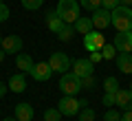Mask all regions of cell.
<instances>
[{
	"instance_id": "cell-1",
	"label": "cell",
	"mask_w": 132,
	"mask_h": 121,
	"mask_svg": "<svg viewBox=\"0 0 132 121\" xmlns=\"http://www.w3.org/2000/svg\"><path fill=\"white\" fill-rule=\"evenodd\" d=\"M110 24L117 29V33L132 31V9L130 7H123V5L112 9L110 11Z\"/></svg>"
},
{
	"instance_id": "cell-2",
	"label": "cell",
	"mask_w": 132,
	"mask_h": 121,
	"mask_svg": "<svg viewBox=\"0 0 132 121\" xmlns=\"http://www.w3.org/2000/svg\"><path fill=\"white\" fill-rule=\"evenodd\" d=\"M79 2L77 0H60L55 7V13L64 20L66 24H75V20L79 18Z\"/></svg>"
},
{
	"instance_id": "cell-3",
	"label": "cell",
	"mask_w": 132,
	"mask_h": 121,
	"mask_svg": "<svg viewBox=\"0 0 132 121\" xmlns=\"http://www.w3.org/2000/svg\"><path fill=\"white\" fill-rule=\"evenodd\" d=\"M57 86H60V90L64 95H73V97H75V95L81 90V79L77 77L75 73H64L60 77V84Z\"/></svg>"
},
{
	"instance_id": "cell-4",
	"label": "cell",
	"mask_w": 132,
	"mask_h": 121,
	"mask_svg": "<svg viewBox=\"0 0 132 121\" xmlns=\"http://www.w3.org/2000/svg\"><path fill=\"white\" fill-rule=\"evenodd\" d=\"M48 64H51L53 73H60V75H64V73H68V70H71L73 60H71L68 55H66V53L55 51V53H51V57H48Z\"/></svg>"
},
{
	"instance_id": "cell-5",
	"label": "cell",
	"mask_w": 132,
	"mask_h": 121,
	"mask_svg": "<svg viewBox=\"0 0 132 121\" xmlns=\"http://www.w3.org/2000/svg\"><path fill=\"white\" fill-rule=\"evenodd\" d=\"M57 110H60L64 117H75L77 112L81 110L79 99H75L73 95H64V97H62L60 101H57Z\"/></svg>"
},
{
	"instance_id": "cell-6",
	"label": "cell",
	"mask_w": 132,
	"mask_h": 121,
	"mask_svg": "<svg viewBox=\"0 0 132 121\" xmlns=\"http://www.w3.org/2000/svg\"><path fill=\"white\" fill-rule=\"evenodd\" d=\"M104 44H106V37H104V33H101V31H90V33H86V35H84V49L88 53L101 51Z\"/></svg>"
},
{
	"instance_id": "cell-7",
	"label": "cell",
	"mask_w": 132,
	"mask_h": 121,
	"mask_svg": "<svg viewBox=\"0 0 132 121\" xmlns=\"http://www.w3.org/2000/svg\"><path fill=\"white\" fill-rule=\"evenodd\" d=\"M22 44H24L22 37L11 33V35H5V37H2V44H0V46H2V51H5L7 55H13V53H20V51H22Z\"/></svg>"
},
{
	"instance_id": "cell-8",
	"label": "cell",
	"mask_w": 132,
	"mask_h": 121,
	"mask_svg": "<svg viewBox=\"0 0 132 121\" xmlns=\"http://www.w3.org/2000/svg\"><path fill=\"white\" fill-rule=\"evenodd\" d=\"M71 68H73V73H75L79 79L88 77V75H95V64L90 60H75Z\"/></svg>"
},
{
	"instance_id": "cell-9",
	"label": "cell",
	"mask_w": 132,
	"mask_h": 121,
	"mask_svg": "<svg viewBox=\"0 0 132 121\" xmlns=\"http://www.w3.org/2000/svg\"><path fill=\"white\" fill-rule=\"evenodd\" d=\"M51 75H53V68H51L48 62H38V64L33 66V70H31V77L35 79V82H48Z\"/></svg>"
},
{
	"instance_id": "cell-10",
	"label": "cell",
	"mask_w": 132,
	"mask_h": 121,
	"mask_svg": "<svg viewBox=\"0 0 132 121\" xmlns=\"http://www.w3.org/2000/svg\"><path fill=\"white\" fill-rule=\"evenodd\" d=\"M112 44H114V49H117L119 53H132V31L117 33Z\"/></svg>"
},
{
	"instance_id": "cell-11",
	"label": "cell",
	"mask_w": 132,
	"mask_h": 121,
	"mask_svg": "<svg viewBox=\"0 0 132 121\" xmlns=\"http://www.w3.org/2000/svg\"><path fill=\"white\" fill-rule=\"evenodd\" d=\"M93 27L97 29V31H104L106 27H110V11L108 9H97V11H93Z\"/></svg>"
},
{
	"instance_id": "cell-12",
	"label": "cell",
	"mask_w": 132,
	"mask_h": 121,
	"mask_svg": "<svg viewBox=\"0 0 132 121\" xmlns=\"http://www.w3.org/2000/svg\"><path fill=\"white\" fill-rule=\"evenodd\" d=\"M114 106H119V110H132V90H117L114 93Z\"/></svg>"
},
{
	"instance_id": "cell-13",
	"label": "cell",
	"mask_w": 132,
	"mask_h": 121,
	"mask_svg": "<svg viewBox=\"0 0 132 121\" xmlns=\"http://www.w3.org/2000/svg\"><path fill=\"white\" fill-rule=\"evenodd\" d=\"M7 86H9L11 93H24V90H27V75H24V73L11 75L9 82H7Z\"/></svg>"
},
{
	"instance_id": "cell-14",
	"label": "cell",
	"mask_w": 132,
	"mask_h": 121,
	"mask_svg": "<svg viewBox=\"0 0 132 121\" xmlns=\"http://www.w3.org/2000/svg\"><path fill=\"white\" fill-rule=\"evenodd\" d=\"M15 66H18L20 73L31 75V70H33V66H35V62L31 60V55H29V53H18V55H15Z\"/></svg>"
},
{
	"instance_id": "cell-15",
	"label": "cell",
	"mask_w": 132,
	"mask_h": 121,
	"mask_svg": "<svg viewBox=\"0 0 132 121\" xmlns=\"http://www.w3.org/2000/svg\"><path fill=\"white\" fill-rule=\"evenodd\" d=\"M33 115H35V110H33V106L31 103H18V106H15V110H13V117L18 121H31L33 119Z\"/></svg>"
},
{
	"instance_id": "cell-16",
	"label": "cell",
	"mask_w": 132,
	"mask_h": 121,
	"mask_svg": "<svg viewBox=\"0 0 132 121\" xmlns=\"http://www.w3.org/2000/svg\"><path fill=\"white\" fill-rule=\"evenodd\" d=\"M44 18H46V27H48V31H51V33H55V35L62 31V29H64V24H66L64 20H62L60 15L55 13V11H48V13L44 15Z\"/></svg>"
},
{
	"instance_id": "cell-17",
	"label": "cell",
	"mask_w": 132,
	"mask_h": 121,
	"mask_svg": "<svg viewBox=\"0 0 132 121\" xmlns=\"http://www.w3.org/2000/svg\"><path fill=\"white\" fill-rule=\"evenodd\" d=\"M117 66L123 75H132V53H119Z\"/></svg>"
},
{
	"instance_id": "cell-18",
	"label": "cell",
	"mask_w": 132,
	"mask_h": 121,
	"mask_svg": "<svg viewBox=\"0 0 132 121\" xmlns=\"http://www.w3.org/2000/svg\"><path fill=\"white\" fill-rule=\"evenodd\" d=\"M73 27H75V31L81 33V35H86V33H90V31L95 29V27H93V20H90V18H77Z\"/></svg>"
},
{
	"instance_id": "cell-19",
	"label": "cell",
	"mask_w": 132,
	"mask_h": 121,
	"mask_svg": "<svg viewBox=\"0 0 132 121\" xmlns=\"http://www.w3.org/2000/svg\"><path fill=\"white\" fill-rule=\"evenodd\" d=\"M73 35H75V27L73 24H64V29L57 33V40L60 42H68V40H73Z\"/></svg>"
},
{
	"instance_id": "cell-20",
	"label": "cell",
	"mask_w": 132,
	"mask_h": 121,
	"mask_svg": "<svg viewBox=\"0 0 132 121\" xmlns=\"http://www.w3.org/2000/svg\"><path fill=\"white\" fill-rule=\"evenodd\" d=\"M62 112L57 110V108H46V110H44V115H42V119L44 121H62Z\"/></svg>"
},
{
	"instance_id": "cell-21",
	"label": "cell",
	"mask_w": 132,
	"mask_h": 121,
	"mask_svg": "<svg viewBox=\"0 0 132 121\" xmlns=\"http://www.w3.org/2000/svg\"><path fill=\"white\" fill-rule=\"evenodd\" d=\"M104 90L106 93H117L119 90V79L117 77H106L104 79Z\"/></svg>"
},
{
	"instance_id": "cell-22",
	"label": "cell",
	"mask_w": 132,
	"mask_h": 121,
	"mask_svg": "<svg viewBox=\"0 0 132 121\" xmlns=\"http://www.w3.org/2000/svg\"><path fill=\"white\" fill-rule=\"evenodd\" d=\"M77 115H79V121H95V117H97V112L93 110V108H81L79 112H77Z\"/></svg>"
},
{
	"instance_id": "cell-23",
	"label": "cell",
	"mask_w": 132,
	"mask_h": 121,
	"mask_svg": "<svg viewBox=\"0 0 132 121\" xmlns=\"http://www.w3.org/2000/svg\"><path fill=\"white\" fill-rule=\"evenodd\" d=\"M79 7H84L86 11H97L101 9V0H79Z\"/></svg>"
},
{
	"instance_id": "cell-24",
	"label": "cell",
	"mask_w": 132,
	"mask_h": 121,
	"mask_svg": "<svg viewBox=\"0 0 132 121\" xmlns=\"http://www.w3.org/2000/svg\"><path fill=\"white\" fill-rule=\"evenodd\" d=\"M101 55H104V60H114V57H117V49H114V44H104Z\"/></svg>"
},
{
	"instance_id": "cell-25",
	"label": "cell",
	"mask_w": 132,
	"mask_h": 121,
	"mask_svg": "<svg viewBox=\"0 0 132 121\" xmlns=\"http://www.w3.org/2000/svg\"><path fill=\"white\" fill-rule=\"evenodd\" d=\"M20 2H22V7L29 9V11H35V9H40V7L44 5V0H20Z\"/></svg>"
},
{
	"instance_id": "cell-26",
	"label": "cell",
	"mask_w": 132,
	"mask_h": 121,
	"mask_svg": "<svg viewBox=\"0 0 132 121\" xmlns=\"http://www.w3.org/2000/svg\"><path fill=\"white\" fill-rule=\"evenodd\" d=\"M95 86H97V79H95V75H88V77L81 79V90H93Z\"/></svg>"
},
{
	"instance_id": "cell-27",
	"label": "cell",
	"mask_w": 132,
	"mask_h": 121,
	"mask_svg": "<svg viewBox=\"0 0 132 121\" xmlns=\"http://www.w3.org/2000/svg\"><path fill=\"white\" fill-rule=\"evenodd\" d=\"M9 15H11V11H9V7H7V2H0V24L7 22Z\"/></svg>"
},
{
	"instance_id": "cell-28",
	"label": "cell",
	"mask_w": 132,
	"mask_h": 121,
	"mask_svg": "<svg viewBox=\"0 0 132 121\" xmlns=\"http://www.w3.org/2000/svg\"><path fill=\"white\" fill-rule=\"evenodd\" d=\"M104 121H121V112H119V110H112V108H110V110L104 115Z\"/></svg>"
},
{
	"instance_id": "cell-29",
	"label": "cell",
	"mask_w": 132,
	"mask_h": 121,
	"mask_svg": "<svg viewBox=\"0 0 132 121\" xmlns=\"http://www.w3.org/2000/svg\"><path fill=\"white\" fill-rule=\"evenodd\" d=\"M119 5H121V0H101V7H104V9H108V11L117 9Z\"/></svg>"
},
{
	"instance_id": "cell-30",
	"label": "cell",
	"mask_w": 132,
	"mask_h": 121,
	"mask_svg": "<svg viewBox=\"0 0 132 121\" xmlns=\"http://www.w3.org/2000/svg\"><path fill=\"white\" fill-rule=\"evenodd\" d=\"M90 62H93V64H97V62H101L104 60V55H101V51H93L90 53V57H88Z\"/></svg>"
},
{
	"instance_id": "cell-31",
	"label": "cell",
	"mask_w": 132,
	"mask_h": 121,
	"mask_svg": "<svg viewBox=\"0 0 132 121\" xmlns=\"http://www.w3.org/2000/svg\"><path fill=\"white\" fill-rule=\"evenodd\" d=\"M104 106H114V93H106L104 95Z\"/></svg>"
},
{
	"instance_id": "cell-32",
	"label": "cell",
	"mask_w": 132,
	"mask_h": 121,
	"mask_svg": "<svg viewBox=\"0 0 132 121\" xmlns=\"http://www.w3.org/2000/svg\"><path fill=\"white\" fill-rule=\"evenodd\" d=\"M7 90H9V86H7L5 82H0V99H2V97L7 95Z\"/></svg>"
},
{
	"instance_id": "cell-33",
	"label": "cell",
	"mask_w": 132,
	"mask_h": 121,
	"mask_svg": "<svg viewBox=\"0 0 132 121\" xmlns=\"http://www.w3.org/2000/svg\"><path fill=\"white\" fill-rule=\"evenodd\" d=\"M121 121H132V110H126L121 115Z\"/></svg>"
},
{
	"instance_id": "cell-34",
	"label": "cell",
	"mask_w": 132,
	"mask_h": 121,
	"mask_svg": "<svg viewBox=\"0 0 132 121\" xmlns=\"http://www.w3.org/2000/svg\"><path fill=\"white\" fill-rule=\"evenodd\" d=\"M5 57H7V53L2 51V46H0V64H2V62H5Z\"/></svg>"
},
{
	"instance_id": "cell-35",
	"label": "cell",
	"mask_w": 132,
	"mask_h": 121,
	"mask_svg": "<svg viewBox=\"0 0 132 121\" xmlns=\"http://www.w3.org/2000/svg\"><path fill=\"white\" fill-rule=\"evenodd\" d=\"M121 5L123 7H132V0H121Z\"/></svg>"
},
{
	"instance_id": "cell-36",
	"label": "cell",
	"mask_w": 132,
	"mask_h": 121,
	"mask_svg": "<svg viewBox=\"0 0 132 121\" xmlns=\"http://www.w3.org/2000/svg\"><path fill=\"white\" fill-rule=\"evenodd\" d=\"M2 121H18V119H15V117H5Z\"/></svg>"
},
{
	"instance_id": "cell-37",
	"label": "cell",
	"mask_w": 132,
	"mask_h": 121,
	"mask_svg": "<svg viewBox=\"0 0 132 121\" xmlns=\"http://www.w3.org/2000/svg\"><path fill=\"white\" fill-rule=\"evenodd\" d=\"M0 44H2V35H0Z\"/></svg>"
},
{
	"instance_id": "cell-38",
	"label": "cell",
	"mask_w": 132,
	"mask_h": 121,
	"mask_svg": "<svg viewBox=\"0 0 132 121\" xmlns=\"http://www.w3.org/2000/svg\"><path fill=\"white\" fill-rule=\"evenodd\" d=\"M130 90H132V82H130Z\"/></svg>"
},
{
	"instance_id": "cell-39",
	"label": "cell",
	"mask_w": 132,
	"mask_h": 121,
	"mask_svg": "<svg viewBox=\"0 0 132 121\" xmlns=\"http://www.w3.org/2000/svg\"><path fill=\"white\" fill-rule=\"evenodd\" d=\"M0 2H5V0H0Z\"/></svg>"
}]
</instances>
